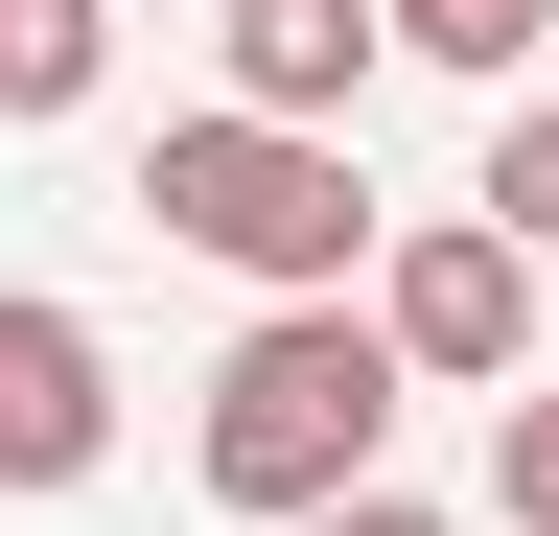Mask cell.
<instances>
[{
  "mask_svg": "<svg viewBox=\"0 0 559 536\" xmlns=\"http://www.w3.org/2000/svg\"><path fill=\"white\" fill-rule=\"evenodd\" d=\"M349 326L396 350V396H419V373H443V396H513V350H536V257L443 211V234H396V257H373V303H349Z\"/></svg>",
  "mask_w": 559,
  "mask_h": 536,
  "instance_id": "obj_3",
  "label": "cell"
},
{
  "mask_svg": "<svg viewBox=\"0 0 559 536\" xmlns=\"http://www.w3.org/2000/svg\"><path fill=\"white\" fill-rule=\"evenodd\" d=\"M304 536H443V513H419V490H349V513H304Z\"/></svg>",
  "mask_w": 559,
  "mask_h": 536,
  "instance_id": "obj_10",
  "label": "cell"
},
{
  "mask_svg": "<svg viewBox=\"0 0 559 536\" xmlns=\"http://www.w3.org/2000/svg\"><path fill=\"white\" fill-rule=\"evenodd\" d=\"M489 490H513V536H559V373L513 396V420H489Z\"/></svg>",
  "mask_w": 559,
  "mask_h": 536,
  "instance_id": "obj_9",
  "label": "cell"
},
{
  "mask_svg": "<svg viewBox=\"0 0 559 536\" xmlns=\"http://www.w3.org/2000/svg\"><path fill=\"white\" fill-rule=\"evenodd\" d=\"M117 71V0H0V117H94Z\"/></svg>",
  "mask_w": 559,
  "mask_h": 536,
  "instance_id": "obj_6",
  "label": "cell"
},
{
  "mask_svg": "<svg viewBox=\"0 0 559 536\" xmlns=\"http://www.w3.org/2000/svg\"><path fill=\"white\" fill-rule=\"evenodd\" d=\"M140 211H164L187 257H234L257 303H349L373 164H349V141H280V117H164V141H140Z\"/></svg>",
  "mask_w": 559,
  "mask_h": 536,
  "instance_id": "obj_2",
  "label": "cell"
},
{
  "mask_svg": "<svg viewBox=\"0 0 559 536\" xmlns=\"http://www.w3.org/2000/svg\"><path fill=\"white\" fill-rule=\"evenodd\" d=\"M210 117H280V141H349V94H373V0H210Z\"/></svg>",
  "mask_w": 559,
  "mask_h": 536,
  "instance_id": "obj_5",
  "label": "cell"
},
{
  "mask_svg": "<svg viewBox=\"0 0 559 536\" xmlns=\"http://www.w3.org/2000/svg\"><path fill=\"white\" fill-rule=\"evenodd\" d=\"M536 24H559V0H373V47H419V71H489V94H536Z\"/></svg>",
  "mask_w": 559,
  "mask_h": 536,
  "instance_id": "obj_7",
  "label": "cell"
},
{
  "mask_svg": "<svg viewBox=\"0 0 559 536\" xmlns=\"http://www.w3.org/2000/svg\"><path fill=\"white\" fill-rule=\"evenodd\" d=\"M117 466V350H94V303H24L0 281V490H94Z\"/></svg>",
  "mask_w": 559,
  "mask_h": 536,
  "instance_id": "obj_4",
  "label": "cell"
},
{
  "mask_svg": "<svg viewBox=\"0 0 559 536\" xmlns=\"http://www.w3.org/2000/svg\"><path fill=\"white\" fill-rule=\"evenodd\" d=\"M466 234L559 257V94H513V117H489V187H466Z\"/></svg>",
  "mask_w": 559,
  "mask_h": 536,
  "instance_id": "obj_8",
  "label": "cell"
},
{
  "mask_svg": "<svg viewBox=\"0 0 559 536\" xmlns=\"http://www.w3.org/2000/svg\"><path fill=\"white\" fill-rule=\"evenodd\" d=\"M187 466H210L234 513H280V536H304V513H349V490H396V350H373L349 303H257L234 350H210Z\"/></svg>",
  "mask_w": 559,
  "mask_h": 536,
  "instance_id": "obj_1",
  "label": "cell"
}]
</instances>
